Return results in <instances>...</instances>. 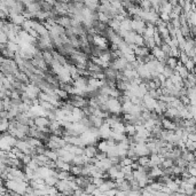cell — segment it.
I'll use <instances>...</instances> for the list:
<instances>
[{
	"mask_svg": "<svg viewBox=\"0 0 196 196\" xmlns=\"http://www.w3.org/2000/svg\"><path fill=\"white\" fill-rule=\"evenodd\" d=\"M162 125H163V128H165V130H173V131H174V130L178 127V126H177V123L168 119V118H163V119H162Z\"/></svg>",
	"mask_w": 196,
	"mask_h": 196,
	"instance_id": "5b68a950",
	"label": "cell"
},
{
	"mask_svg": "<svg viewBox=\"0 0 196 196\" xmlns=\"http://www.w3.org/2000/svg\"><path fill=\"white\" fill-rule=\"evenodd\" d=\"M98 149H99V150H101V152H108L109 144H108V142H107V140H106V139H103V140L101 141V142H99V144H98Z\"/></svg>",
	"mask_w": 196,
	"mask_h": 196,
	"instance_id": "30bf717a",
	"label": "cell"
},
{
	"mask_svg": "<svg viewBox=\"0 0 196 196\" xmlns=\"http://www.w3.org/2000/svg\"><path fill=\"white\" fill-rule=\"evenodd\" d=\"M106 104L108 106L109 112H112V114H116V115H119L120 111H123V108H122V102H120L118 99L116 98H109Z\"/></svg>",
	"mask_w": 196,
	"mask_h": 196,
	"instance_id": "6da1fadb",
	"label": "cell"
},
{
	"mask_svg": "<svg viewBox=\"0 0 196 196\" xmlns=\"http://www.w3.org/2000/svg\"><path fill=\"white\" fill-rule=\"evenodd\" d=\"M35 123L38 127H46V126H49L51 124V120L48 117H44V116H37L35 117Z\"/></svg>",
	"mask_w": 196,
	"mask_h": 196,
	"instance_id": "7a4b0ae2",
	"label": "cell"
},
{
	"mask_svg": "<svg viewBox=\"0 0 196 196\" xmlns=\"http://www.w3.org/2000/svg\"><path fill=\"white\" fill-rule=\"evenodd\" d=\"M173 163H174V161H173L172 158H164L163 162H162V164H161V166H162V168H164V169L172 168Z\"/></svg>",
	"mask_w": 196,
	"mask_h": 196,
	"instance_id": "8fae6325",
	"label": "cell"
},
{
	"mask_svg": "<svg viewBox=\"0 0 196 196\" xmlns=\"http://www.w3.org/2000/svg\"><path fill=\"white\" fill-rule=\"evenodd\" d=\"M56 187L60 190V193H64L65 190H69L70 188V185H69L68 179H64V180H59L57 184H56Z\"/></svg>",
	"mask_w": 196,
	"mask_h": 196,
	"instance_id": "277c9868",
	"label": "cell"
},
{
	"mask_svg": "<svg viewBox=\"0 0 196 196\" xmlns=\"http://www.w3.org/2000/svg\"><path fill=\"white\" fill-rule=\"evenodd\" d=\"M185 67L187 68V70H188L189 72H194V69H195V62H194V60L189 59V60L185 63Z\"/></svg>",
	"mask_w": 196,
	"mask_h": 196,
	"instance_id": "5bb4252c",
	"label": "cell"
},
{
	"mask_svg": "<svg viewBox=\"0 0 196 196\" xmlns=\"http://www.w3.org/2000/svg\"><path fill=\"white\" fill-rule=\"evenodd\" d=\"M96 188H98V186H96L95 184L91 182V184H88L87 186H86V188H85L84 190H85V193H86V194H93V193L95 192Z\"/></svg>",
	"mask_w": 196,
	"mask_h": 196,
	"instance_id": "4fadbf2b",
	"label": "cell"
},
{
	"mask_svg": "<svg viewBox=\"0 0 196 196\" xmlns=\"http://www.w3.org/2000/svg\"><path fill=\"white\" fill-rule=\"evenodd\" d=\"M57 181H59V178L54 176H49L45 178V184L47 185V186H56Z\"/></svg>",
	"mask_w": 196,
	"mask_h": 196,
	"instance_id": "ba28073f",
	"label": "cell"
},
{
	"mask_svg": "<svg viewBox=\"0 0 196 196\" xmlns=\"http://www.w3.org/2000/svg\"><path fill=\"white\" fill-rule=\"evenodd\" d=\"M123 172L125 173V174H127V173H131L133 172V168L132 165H124V166H122V169H120Z\"/></svg>",
	"mask_w": 196,
	"mask_h": 196,
	"instance_id": "9a60e30c",
	"label": "cell"
},
{
	"mask_svg": "<svg viewBox=\"0 0 196 196\" xmlns=\"http://www.w3.org/2000/svg\"><path fill=\"white\" fill-rule=\"evenodd\" d=\"M166 65H169L171 69L176 70V68L178 67V61H177V57H173V56H169L168 60H166Z\"/></svg>",
	"mask_w": 196,
	"mask_h": 196,
	"instance_id": "52a82bcc",
	"label": "cell"
},
{
	"mask_svg": "<svg viewBox=\"0 0 196 196\" xmlns=\"http://www.w3.org/2000/svg\"><path fill=\"white\" fill-rule=\"evenodd\" d=\"M81 170H83V166L81 165H76L73 164L71 165V169H70V172H71V174H73V176H81Z\"/></svg>",
	"mask_w": 196,
	"mask_h": 196,
	"instance_id": "9c48e42d",
	"label": "cell"
},
{
	"mask_svg": "<svg viewBox=\"0 0 196 196\" xmlns=\"http://www.w3.org/2000/svg\"><path fill=\"white\" fill-rule=\"evenodd\" d=\"M125 133L128 134V136H133L136 133V125L132 124V123H128V122H125Z\"/></svg>",
	"mask_w": 196,
	"mask_h": 196,
	"instance_id": "8992f818",
	"label": "cell"
},
{
	"mask_svg": "<svg viewBox=\"0 0 196 196\" xmlns=\"http://www.w3.org/2000/svg\"><path fill=\"white\" fill-rule=\"evenodd\" d=\"M139 164L142 165V166H149V163H150V157L149 156H140L139 157Z\"/></svg>",
	"mask_w": 196,
	"mask_h": 196,
	"instance_id": "7c38bea8",
	"label": "cell"
},
{
	"mask_svg": "<svg viewBox=\"0 0 196 196\" xmlns=\"http://www.w3.org/2000/svg\"><path fill=\"white\" fill-rule=\"evenodd\" d=\"M56 169L63 170V171H70V169H71V163L64 162L63 160H61L60 157H59V160L56 161Z\"/></svg>",
	"mask_w": 196,
	"mask_h": 196,
	"instance_id": "3957f363",
	"label": "cell"
}]
</instances>
